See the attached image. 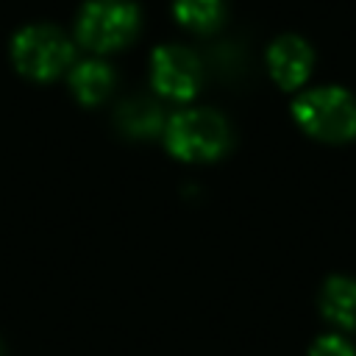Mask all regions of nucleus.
Segmentation results:
<instances>
[{"instance_id": "1", "label": "nucleus", "mask_w": 356, "mask_h": 356, "mask_svg": "<svg viewBox=\"0 0 356 356\" xmlns=\"http://www.w3.org/2000/svg\"><path fill=\"white\" fill-rule=\"evenodd\" d=\"M164 145L181 161H214L231 145V128L211 108H186L167 120Z\"/></svg>"}, {"instance_id": "2", "label": "nucleus", "mask_w": 356, "mask_h": 356, "mask_svg": "<svg viewBox=\"0 0 356 356\" xmlns=\"http://www.w3.org/2000/svg\"><path fill=\"white\" fill-rule=\"evenodd\" d=\"M295 122L314 139L348 142L356 136V97L339 86H320L292 106Z\"/></svg>"}, {"instance_id": "3", "label": "nucleus", "mask_w": 356, "mask_h": 356, "mask_svg": "<svg viewBox=\"0 0 356 356\" xmlns=\"http://www.w3.org/2000/svg\"><path fill=\"white\" fill-rule=\"evenodd\" d=\"M139 31V8L131 0H89L78 14V42L95 53L125 47Z\"/></svg>"}, {"instance_id": "4", "label": "nucleus", "mask_w": 356, "mask_h": 356, "mask_svg": "<svg viewBox=\"0 0 356 356\" xmlns=\"http://www.w3.org/2000/svg\"><path fill=\"white\" fill-rule=\"evenodd\" d=\"M11 58L22 75L50 81L70 67L72 44L53 25H28L11 39Z\"/></svg>"}, {"instance_id": "5", "label": "nucleus", "mask_w": 356, "mask_h": 356, "mask_svg": "<svg viewBox=\"0 0 356 356\" xmlns=\"http://www.w3.org/2000/svg\"><path fill=\"white\" fill-rule=\"evenodd\" d=\"M153 89L167 100H192L200 89V61L192 50L164 44L150 58Z\"/></svg>"}, {"instance_id": "6", "label": "nucleus", "mask_w": 356, "mask_h": 356, "mask_svg": "<svg viewBox=\"0 0 356 356\" xmlns=\"http://www.w3.org/2000/svg\"><path fill=\"white\" fill-rule=\"evenodd\" d=\"M312 64H314V53L300 36H289V33L278 36L267 50L270 75L281 89H298L300 83H306Z\"/></svg>"}, {"instance_id": "7", "label": "nucleus", "mask_w": 356, "mask_h": 356, "mask_svg": "<svg viewBox=\"0 0 356 356\" xmlns=\"http://www.w3.org/2000/svg\"><path fill=\"white\" fill-rule=\"evenodd\" d=\"M111 86H114V72L100 58H86V61L75 64L70 72V89L83 106H95V103L106 100Z\"/></svg>"}, {"instance_id": "8", "label": "nucleus", "mask_w": 356, "mask_h": 356, "mask_svg": "<svg viewBox=\"0 0 356 356\" xmlns=\"http://www.w3.org/2000/svg\"><path fill=\"white\" fill-rule=\"evenodd\" d=\"M320 312L339 328H356V278H328L320 295Z\"/></svg>"}, {"instance_id": "9", "label": "nucleus", "mask_w": 356, "mask_h": 356, "mask_svg": "<svg viewBox=\"0 0 356 356\" xmlns=\"http://www.w3.org/2000/svg\"><path fill=\"white\" fill-rule=\"evenodd\" d=\"M117 125L128 136L147 139V136L161 134L164 125H167V120H164V111H161L159 103H153L147 97H134V100H125L117 108Z\"/></svg>"}, {"instance_id": "10", "label": "nucleus", "mask_w": 356, "mask_h": 356, "mask_svg": "<svg viewBox=\"0 0 356 356\" xmlns=\"http://www.w3.org/2000/svg\"><path fill=\"white\" fill-rule=\"evenodd\" d=\"M172 11L175 19L195 33H209L222 22V0H175Z\"/></svg>"}, {"instance_id": "11", "label": "nucleus", "mask_w": 356, "mask_h": 356, "mask_svg": "<svg viewBox=\"0 0 356 356\" xmlns=\"http://www.w3.org/2000/svg\"><path fill=\"white\" fill-rule=\"evenodd\" d=\"M309 356H356V348L339 334H325L312 345Z\"/></svg>"}, {"instance_id": "12", "label": "nucleus", "mask_w": 356, "mask_h": 356, "mask_svg": "<svg viewBox=\"0 0 356 356\" xmlns=\"http://www.w3.org/2000/svg\"><path fill=\"white\" fill-rule=\"evenodd\" d=\"M0 356H3V342H0Z\"/></svg>"}]
</instances>
